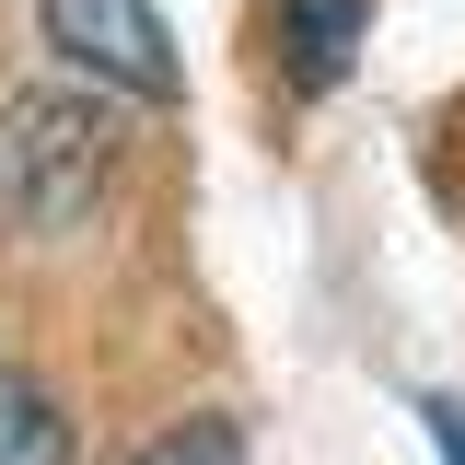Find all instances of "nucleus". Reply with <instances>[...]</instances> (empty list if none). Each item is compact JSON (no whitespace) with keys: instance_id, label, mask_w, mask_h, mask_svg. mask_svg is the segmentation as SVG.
Segmentation results:
<instances>
[{"instance_id":"nucleus-3","label":"nucleus","mask_w":465,"mask_h":465,"mask_svg":"<svg viewBox=\"0 0 465 465\" xmlns=\"http://www.w3.org/2000/svg\"><path fill=\"white\" fill-rule=\"evenodd\" d=\"M361 35H372V0H280V70L302 94H338Z\"/></svg>"},{"instance_id":"nucleus-6","label":"nucleus","mask_w":465,"mask_h":465,"mask_svg":"<svg viewBox=\"0 0 465 465\" xmlns=\"http://www.w3.org/2000/svg\"><path fill=\"white\" fill-rule=\"evenodd\" d=\"M419 419L442 430V465H465V419H454V407H419Z\"/></svg>"},{"instance_id":"nucleus-5","label":"nucleus","mask_w":465,"mask_h":465,"mask_svg":"<svg viewBox=\"0 0 465 465\" xmlns=\"http://www.w3.org/2000/svg\"><path fill=\"white\" fill-rule=\"evenodd\" d=\"M140 465H244V430H232V419H174Z\"/></svg>"},{"instance_id":"nucleus-2","label":"nucleus","mask_w":465,"mask_h":465,"mask_svg":"<svg viewBox=\"0 0 465 465\" xmlns=\"http://www.w3.org/2000/svg\"><path fill=\"white\" fill-rule=\"evenodd\" d=\"M47 12V47L82 70V82H105V94H140V105H174V35L152 0H35Z\"/></svg>"},{"instance_id":"nucleus-1","label":"nucleus","mask_w":465,"mask_h":465,"mask_svg":"<svg viewBox=\"0 0 465 465\" xmlns=\"http://www.w3.org/2000/svg\"><path fill=\"white\" fill-rule=\"evenodd\" d=\"M116 186V140L94 94H12L0 105V210L24 232H82Z\"/></svg>"},{"instance_id":"nucleus-4","label":"nucleus","mask_w":465,"mask_h":465,"mask_svg":"<svg viewBox=\"0 0 465 465\" xmlns=\"http://www.w3.org/2000/svg\"><path fill=\"white\" fill-rule=\"evenodd\" d=\"M0 465H70V419L24 372H0Z\"/></svg>"}]
</instances>
